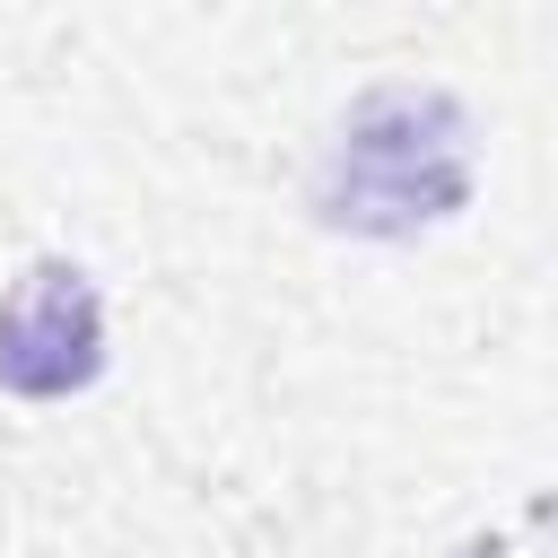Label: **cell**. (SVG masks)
<instances>
[{
	"label": "cell",
	"mask_w": 558,
	"mask_h": 558,
	"mask_svg": "<svg viewBox=\"0 0 558 558\" xmlns=\"http://www.w3.org/2000/svg\"><path fill=\"white\" fill-rule=\"evenodd\" d=\"M471 192V140L453 96L427 87H384L349 113L331 174H323V218L331 227H366V235H410L445 209H462Z\"/></svg>",
	"instance_id": "cell-1"
},
{
	"label": "cell",
	"mask_w": 558,
	"mask_h": 558,
	"mask_svg": "<svg viewBox=\"0 0 558 558\" xmlns=\"http://www.w3.org/2000/svg\"><path fill=\"white\" fill-rule=\"evenodd\" d=\"M96 366H105V314H96L87 270L35 262L0 296V384L52 401V392H78Z\"/></svg>",
	"instance_id": "cell-2"
}]
</instances>
